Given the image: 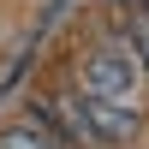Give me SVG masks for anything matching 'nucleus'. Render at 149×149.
Returning a JSON list of instances; mask_svg holds the SVG:
<instances>
[{
  "mask_svg": "<svg viewBox=\"0 0 149 149\" xmlns=\"http://www.w3.org/2000/svg\"><path fill=\"white\" fill-rule=\"evenodd\" d=\"M143 84V66L131 54V42H107L84 60V95H102V102H131V90Z\"/></svg>",
  "mask_w": 149,
  "mask_h": 149,
  "instance_id": "1",
  "label": "nucleus"
},
{
  "mask_svg": "<svg viewBox=\"0 0 149 149\" xmlns=\"http://www.w3.org/2000/svg\"><path fill=\"white\" fill-rule=\"evenodd\" d=\"M72 119H78V137H102V143H125L137 131L131 102H102V95H84V90H72Z\"/></svg>",
  "mask_w": 149,
  "mask_h": 149,
  "instance_id": "2",
  "label": "nucleus"
},
{
  "mask_svg": "<svg viewBox=\"0 0 149 149\" xmlns=\"http://www.w3.org/2000/svg\"><path fill=\"white\" fill-rule=\"evenodd\" d=\"M0 149H54V143H48V131H36V125H12V131H0Z\"/></svg>",
  "mask_w": 149,
  "mask_h": 149,
  "instance_id": "3",
  "label": "nucleus"
},
{
  "mask_svg": "<svg viewBox=\"0 0 149 149\" xmlns=\"http://www.w3.org/2000/svg\"><path fill=\"white\" fill-rule=\"evenodd\" d=\"M131 54H137V66L149 72V18H137V30H131Z\"/></svg>",
  "mask_w": 149,
  "mask_h": 149,
  "instance_id": "4",
  "label": "nucleus"
},
{
  "mask_svg": "<svg viewBox=\"0 0 149 149\" xmlns=\"http://www.w3.org/2000/svg\"><path fill=\"white\" fill-rule=\"evenodd\" d=\"M137 6H143V18H149V0H137Z\"/></svg>",
  "mask_w": 149,
  "mask_h": 149,
  "instance_id": "5",
  "label": "nucleus"
}]
</instances>
